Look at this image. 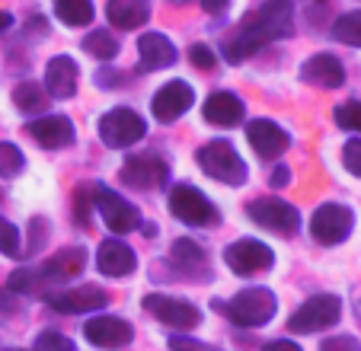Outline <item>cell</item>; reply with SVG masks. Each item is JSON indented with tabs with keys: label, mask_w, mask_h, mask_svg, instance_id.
<instances>
[{
	"label": "cell",
	"mask_w": 361,
	"mask_h": 351,
	"mask_svg": "<svg viewBox=\"0 0 361 351\" xmlns=\"http://www.w3.org/2000/svg\"><path fill=\"white\" fill-rule=\"evenodd\" d=\"M291 16H294L291 0H266L259 10H252L240 23L237 35L224 42V58L231 64H240L250 54L259 51L262 45L281 39V35H291Z\"/></svg>",
	"instance_id": "cell-1"
},
{
	"label": "cell",
	"mask_w": 361,
	"mask_h": 351,
	"mask_svg": "<svg viewBox=\"0 0 361 351\" xmlns=\"http://www.w3.org/2000/svg\"><path fill=\"white\" fill-rule=\"evenodd\" d=\"M195 160L212 179H218L224 185H243L246 176H250L243 156L237 154V147L231 141H208L204 147H198Z\"/></svg>",
	"instance_id": "cell-2"
},
{
	"label": "cell",
	"mask_w": 361,
	"mask_h": 351,
	"mask_svg": "<svg viewBox=\"0 0 361 351\" xmlns=\"http://www.w3.org/2000/svg\"><path fill=\"white\" fill-rule=\"evenodd\" d=\"M342 319V300L336 294H314L307 297L298 310L288 319V329L298 332V335H307V332H320L329 329Z\"/></svg>",
	"instance_id": "cell-3"
},
{
	"label": "cell",
	"mask_w": 361,
	"mask_h": 351,
	"mask_svg": "<svg viewBox=\"0 0 361 351\" xmlns=\"http://www.w3.org/2000/svg\"><path fill=\"white\" fill-rule=\"evenodd\" d=\"M275 310H279V300H275V294L269 288H243L227 304V316L237 326H243V329L266 326L275 316Z\"/></svg>",
	"instance_id": "cell-4"
},
{
	"label": "cell",
	"mask_w": 361,
	"mask_h": 351,
	"mask_svg": "<svg viewBox=\"0 0 361 351\" xmlns=\"http://www.w3.org/2000/svg\"><path fill=\"white\" fill-rule=\"evenodd\" d=\"M170 214L176 221L189 223V227H214L221 221L218 208H214L195 185H173L170 192Z\"/></svg>",
	"instance_id": "cell-5"
},
{
	"label": "cell",
	"mask_w": 361,
	"mask_h": 351,
	"mask_svg": "<svg viewBox=\"0 0 361 351\" xmlns=\"http://www.w3.org/2000/svg\"><path fill=\"white\" fill-rule=\"evenodd\" d=\"M246 214H250V221H256L259 227L272 230L279 237H294L300 230V211L281 198H252L246 204Z\"/></svg>",
	"instance_id": "cell-6"
},
{
	"label": "cell",
	"mask_w": 361,
	"mask_h": 351,
	"mask_svg": "<svg viewBox=\"0 0 361 351\" xmlns=\"http://www.w3.org/2000/svg\"><path fill=\"white\" fill-rule=\"evenodd\" d=\"M352 227H355V214L345 208V204H336V202L320 204V208L314 211V217H310V237H314L320 246L345 243Z\"/></svg>",
	"instance_id": "cell-7"
},
{
	"label": "cell",
	"mask_w": 361,
	"mask_h": 351,
	"mask_svg": "<svg viewBox=\"0 0 361 351\" xmlns=\"http://www.w3.org/2000/svg\"><path fill=\"white\" fill-rule=\"evenodd\" d=\"M144 135H147V125H144V118L135 109L118 106L99 118V137H102V144H109V147H118V150L131 147V144H137Z\"/></svg>",
	"instance_id": "cell-8"
},
{
	"label": "cell",
	"mask_w": 361,
	"mask_h": 351,
	"mask_svg": "<svg viewBox=\"0 0 361 351\" xmlns=\"http://www.w3.org/2000/svg\"><path fill=\"white\" fill-rule=\"evenodd\" d=\"M93 208L102 214V221L112 233H131V230L141 227V211L106 185H93Z\"/></svg>",
	"instance_id": "cell-9"
},
{
	"label": "cell",
	"mask_w": 361,
	"mask_h": 351,
	"mask_svg": "<svg viewBox=\"0 0 361 351\" xmlns=\"http://www.w3.org/2000/svg\"><path fill=\"white\" fill-rule=\"evenodd\" d=\"M144 310L150 313V316H157L164 326H170V329H195L198 323H202V310H198L195 304H189V300L183 297H170V294H147L144 297Z\"/></svg>",
	"instance_id": "cell-10"
},
{
	"label": "cell",
	"mask_w": 361,
	"mask_h": 351,
	"mask_svg": "<svg viewBox=\"0 0 361 351\" xmlns=\"http://www.w3.org/2000/svg\"><path fill=\"white\" fill-rule=\"evenodd\" d=\"M45 297H48V307L55 313H64V316L93 313L109 304V294H106L99 284H80V288H71V290H51Z\"/></svg>",
	"instance_id": "cell-11"
},
{
	"label": "cell",
	"mask_w": 361,
	"mask_h": 351,
	"mask_svg": "<svg viewBox=\"0 0 361 351\" xmlns=\"http://www.w3.org/2000/svg\"><path fill=\"white\" fill-rule=\"evenodd\" d=\"M166 179H170V166H166V160H160V156L137 154L122 163V183L131 185V189H141V192L164 189Z\"/></svg>",
	"instance_id": "cell-12"
},
{
	"label": "cell",
	"mask_w": 361,
	"mask_h": 351,
	"mask_svg": "<svg viewBox=\"0 0 361 351\" xmlns=\"http://www.w3.org/2000/svg\"><path fill=\"white\" fill-rule=\"evenodd\" d=\"M224 262L233 275H256V271L272 269L275 252L259 240H237L224 250Z\"/></svg>",
	"instance_id": "cell-13"
},
{
	"label": "cell",
	"mask_w": 361,
	"mask_h": 351,
	"mask_svg": "<svg viewBox=\"0 0 361 351\" xmlns=\"http://www.w3.org/2000/svg\"><path fill=\"white\" fill-rule=\"evenodd\" d=\"M192 102H195V93H192V87L185 80H170L164 83V87L154 93V99H150V112H154V118L164 125L176 122L179 115H185L192 109Z\"/></svg>",
	"instance_id": "cell-14"
},
{
	"label": "cell",
	"mask_w": 361,
	"mask_h": 351,
	"mask_svg": "<svg viewBox=\"0 0 361 351\" xmlns=\"http://www.w3.org/2000/svg\"><path fill=\"white\" fill-rule=\"evenodd\" d=\"M83 335H87V342L96 345V348L116 351V348H125V345L135 338V329H131V323H125V319L102 313V316H93L83 323Z\"/></svg>",
	"instance_id": "cell-15"
},
{
	"label": "cell",
	"mask_w": 361,
	"mask_h": 351,
	"mask_svg": "<svg viewBox=\"0 0 361 351\" xmlns=\"http://www.w3.org/2000/svg\"><path fill=\"white\" fill-rule=\"evenodd\" d=\"M246 141L252 144V150H256L262 160H275V156L285 154L288 144H291L285 128H279L272 118H256V122L246 125Z\"/></svg>",
	"instance_id": "cell-16"
},
{
	"label": "cell",
	"mask_w": 361,
	"mask_h": 351,
	"mask_svg": "<svg viewBox=\"0 0 361 351\" xmlns=\"http://www.w3.org/2000/svg\"><path fill=\"white\" fill-rule=\"evenodd\" d=\"M202 115H204V122L214 125V128H233V125L243 122L246 106H243V99H240L237 93L218 90V93H212L208 99H204Z\"/></svg>",
	"instance_id": "cell-17"
},
{
	"label": "cell",
	"mask_w": 361,
	"mask_h": 351,
	"mask_svg": "<svg viewBox=\"0 0 361 351\" xmlns=\"http://www.w3.org/2000/svg\"><path fill=\"white\" fill-rule=\"evenodd\" d=\"M300 77L320 90H336L345 83V68H342V61L336 54L323 51V54H314V58H307V61L300 64Z\"/></svg>",
	"instance_id": "cell-18"
},
{
	"label": "cell",
	"mask_w": 361,
	"mask_h": 351,
	"mask_svg": "<svg viewBox=\"0 0 361 351\" xmlns=\"http://www.w3.org/2000/svg\"><path fill=\"white\" fill-rule=\"evenodd\" d=\"M96 269H99L102 275L125 278L137 269V256L131 252V246L122 243V240H102L99 252H96Z\"/></svg>",
	"instance_id": "cell-19"
},
{
	"label": "cell",
	"mask_w": 361,
	"mask_h": 351,
	"mask_svg": "<svg viewBox=\"0 0 361 351\" xmlns=\"http://www.w3.org/2000/svg\"><path fill=\"white\" fill-rule=\"evenodd\" d=\"M29 135L48 150L68 147L74 144V125H71L68 115H45V118H35L29 122Z\"/></svg>",
	"instance_id": "cell-20"
},
{
	"label": "cell",
	"mask_w": 361,
	"mask_h": 351,
	"mask_svg": "<svg viewBox=\"0 0 361 351\" xmlns=\"http://www.w3.org/2000/svg\"><path fill=\"white\" fill-rule=\"evenodd\" d=\"M45 93L55 99H71L77 93V64L68 54H55L45 68Z\"/></svg>",
	"instance_id": "cell-21"
},
{
	"label": "cell",
	"mask_w": 361,
	"mask_h": 351,
	"mask_svg": "<svg viewBox=\"0 0 361 351\" xmlns=\"http://www.w3.org/2000/svg\"><path fill=\"white\" fill-rule=\"evenodd\" d=\"M137 54H141V70H160L176 61V45L164 32H144L137 39Z\"/></svg>",
	"instance_id": "cell-22"
},
{
	"label": "cell",
	"mask_w": 361,
	"mask_h": 351,
	"mask_svg": "<svg viewBox=\"0 0 361 351\" xmlns=\"http://www.w3.org/2000/svg\"><path fill=\"white\" fill-rule=\"evenodd\" d=\"M87 269V252L80 250V246H68V250L55 252V256L48 259L45 265H42V275H45L48 284H61V281H71V278H77L80 271Z\"/></svg>",
	"instance_id": "cell-23"
},
{
	"label": "cell",
	"mask_w": 361,
	"mask_h": 351,
	"mask_svg": "<svg viewBox=\"0 0 361 351\" xmlns=\"http://www.w3.org/2000/svg\"><path fill=\"white\" fill-rule=\"evenodd\" d=\"M106 16L118 29H141L150 20V0H109Z\"/></svg>",
	"instance_id": "cell-24"
},
{
	"label": "cell",
	"mask_w": 361,
	"mask_h": 351,
	"mask_svg": "<svg viewBox=\"0 0 361 351\" xmlns=\"http://www.w3.org/2000/svg\"><path fill=\"white\" fill-rule=\"evenodd\" d=\"M170 262L176 265L183 275H204V271H212L208 256H204V250L195 240H176L170 250Z\"/></svg>",
	"instance_id": "cell-25"
},
{
	"label": "cell",
	"mask_w": 361,
	"mask_h": 351,
	"mask_svg": "<svg viewBox=\"0 0 361 351\" xmlns=\"http://www.w3.org/2000/svg\"><path fill=\"white\" fill-rule=\"evenodd\" d=\"M48 288H51V284L45 281V275L32 271V269H16L13 275L7 278V290L10 294H23V297H29V294H48Z\"/></svg>",
	"instance_id": "cell-26"
},
{
	"label": "cell",
	"mask_w": 361,
	"mask_h": 351,
	"mask_svg": "<svg viewBox=\"0 0 361 351\" xmlns=\"http://www.w3.org/2000/svg\"><path fill=\"white\" fill-rule=\"evenodd\" d=\"M13 106L20 109V112H26V115H35V112H42V109L48 106V93L39 87V83L23 80V83H16L13 87Z\"/></svg>",
	"instance_id": "cell-27"
},
{
	"label": "cell",
	"mask_w": 361,
	"mask_h": 351,
	"mask_svg": "<svg viewBox=\"0 0 361 351\" xmlns=\"http://www.w3.org/2000/svg\"><path fill=\"white\" fill-rule=\"evenodd\" d=\"M55 13L64 26H87L93 23V4L90 0H55Z\"/></svg>",
	"instance_id": "cell-28"
},
{
	"label": "cell",
	"mask_w": 361,
	"mask_h": 351,
	"mask_svg": "<svg viewBox=\"0 0 361 351\" xmlns=\"http://www.w3.org/2000/svg\"><path fill=\"white\" fill-rule=\"evenodd\" d=\"M83 48H87L93 58H99V61H112L118 54V42L112 32H106V29H93V32L83 39Z\"/></svg>",
	"instance_id": "cell-29"
},
{
	"label": "cell",
	"mask_w": 361,
	"mask_h": 351,
	"mask_svg": "<svg viewBox=\"0 0 361 351\" xmlns=\"http://www.w3.org/2000/svg\"><path fill=\"white\" fill-rule=\"evenodd\" d=\"M333 39L336 42H345V45L361 48V10L342 13L339 20L333 23Z\"/></svg>",
	"instance_id": "cell-30"
},
{
	"label": "cell",
	"mask_w": 361,
	"mask_h": 351,
	"mask_svg": "<svg viewBox=\"0 0 361 351\" xmlns=\"http://www.w3.org/2000/svg\"><path fill=\"white\" fill-rule=\"evenodd\" d=\"M23 166H26L23 150L16 147V144H10V141H0V176H4V179H10V176L23 173Z\"/></svg>",
	"instance_id": "cell-31"
},
{
	"label": "cell",
	"mask_w": 361,
	"mask_h": 351,
	"mask_svg": "<svg viewBox=\"0 0 361 351\" xmlns=\"http://www.w3.org/2000/svg\"><path fill=\"white\" fill-rule=\"evenodd\" d=\"M336 125L345 131H361V102H345V106H339L333 112Z\"/></svg>",
	"instance_id": "cell-32"
},
{
	"label": "cell",
	"mask_w": 361,
	"mask_h": 351,
	"mask_svg": "<svg viewBox=\"0 0 361 351\" xmlns=\"http://www.w3.org/2000/svg\"><path fill=\"white\" fill-rule=\"evenodd\" d=\"M0 252L10 259L23 256L20 252V230H16L10 221H4V217H0Z\"/></svg>",
	"instance_id": "cell-33"
},
{
	"label": "cell",
	"mask_w": 361,
	"mask_h": 351,
	"mask_svg": "<svg viewBox=\"0 0 361 351\" xmlns=\"http://www.w3.org/2000/svg\"><path fill=\"white\" fill-rule=\"evenodd\" d=\"M32 351H77V348L71 338L61 335V332H42V335L35 338Z\"/></svg>",
	"instance_id": "cell-34"
},
{
	"label": "cell",
	"mask_w": 361,
	"mask_h": 351,
	"mask_svg": "<svg viewBox=\"0 0 361 351\" xmlns=\"http://www.w3.org/2000/svg\"><path fill=\"white\" fill-rule=\"evenodd\" d=\"M90 211H93V185H80L74 192V214L80 223L90 221Z\"/></svg>",
	"instance_id": "cell-35"
},
{
	"label": "cell",
	"mask_w": 361,
	"mask_h": 351,
	"mask_svg": "<svg viewBox=\"0 0 361 351\" xmlns=\"http://www.w3.org/2000/svg\"><path fill=\"white\" fill-rule=\"evenodd\" d=\"M342 166L352 176H361V141L358 137L345 141V147H342Z\"/></svg>",
	"instance_id": "cell-36"
},
{
	"label": "cell",
	"mask_w": 361,
	"mask_h": 351,
	"mask_svg": "<svg viewBox=\"0 0 361 351\" xmlns=\"http://www.w3.org/2000/svg\"><path fill=\"white\" fill-rule=\"evenodd\" d=\"M320 351H361V342L355 335H329L320 342Z\"/></svg>",
	"instance_id": "cell-37"
},
{
	"label": "cell",
	"mask_w": 361,
	"mask_h": 351,
	"mask_svg": "<svg viewBox=\"0 0 361 351\" xmlns=\"http://www.w3.org/2000/svg\"><path fill=\"white\" fill-rule=\"evenodd\" d=\"M189 61L195 64L198 70H212L214 68V51L208 45H202V42H198V45L189 48Z\"/></svg>",
	"instance_id": "cell-38"
},
{
	"label": "cell",
	"mask_w": 361,
	"mask_h": 351,
	"mask_svg": "<svg viewBox=\"0 0 361 351\" xmlns=\"http://www.w3.org/2000/svg\"><path fill=\"white\" fill-rule=\"evenodd\" d=\"M170 348H173V351H212L208 345L192 342L189 335H173V338H170Z\"/></svg>",
	"instance_id": "cell-39"
},
{
	"label": "cell",
	"mask_w": 361,
	"mask_h": 351,
	"mask_svg": "<svg viewBox=\"0 0 361 351\" xmlns=\"http://www.w3.org/2000/svg\"><path fill=\"white\" fill-rule=\"evenodd\" d=\"M262 351H304L298 342H291V338H275V342H269Z\"/></svg>",
	"instance_id": "cell-40"
},
{
	"label": "cell",
	"mask_w": 361,
	"mask_h": 351,
	"mask_svg": "<svg viewBox=\"0 0 361 351\" xmlns=\"http://www.w3.org/2000/svg\"><path fill=\"white\" fill-rule=\"evenodd\" d=\"M288 183H291V169H288V166H275L272 169V185H275V189H281V185H288Z\"/></svg>",
	"instance_id": "cell-41"
},
{
	"label": "cell",
	"mask_w": 361,
	"mask_h": 351,
	"mask_svg": "<svg viewBox=\"0 0 361 351\" xmlns=\"http://www.w3.org/2000/svg\"><path fill=\"white\" fill-rule=\"evenodd\" d=\"M202 7L208 10V13L218 16V13H224V10H227V0H202Z\"/></svg>",
	"instance_id": "cell-42"
},
{
	"label": "cell",
	"mask_w": 361,
	"mask_h": 351,
	"mask_svg": "<svg viewBox=\"0 0 361 351\" xmlns=\"http://www.w3.org/2000/svg\"><path fill=\"white\" fill-rule=\"evenodd\" d=\"M10 300H13V297H10V290H0V310L16 313V310H20V307H13V304H10Z\"/></svg>",
	"instance_id": "cell-43"
},
{
	"label": "cell",
	"mask_w": 361,
	"mask_h": 351,
	"mask_svg": "<svg viewBox=\"0 0 361 351\" xmlns=\"http://www.w3.org/2000/svg\"><path fill=\"white\" fill-rule=\"evenodd\" d=\"M10 23H13V16L0 10V32H4V29H10Z\"/></svg>",
	"instance_id": "cell-44"
},
{
	"label": "cell",
	"mask_w": 361,
	"mask_h": 351,
	"mask_svg": "<svg viewBox=\"0 0 361 351\" xmlns=\"http://www.w3.org/2000/svg\"><path fill=\"white\" fill-rule=\"evenodd\" d=\"M144 227V237H154V233H157V227H154V223H141Z\"/></svg>",
	"instance_id": "cell-45"
},
{
	"label": "cell",
	"mask_w": 361,
	"mask_h": 351,
	"mask_svg": "<svg viewBox=\"0 0 361 351\" xmlns=\"http://www.w3.org/2000/svg\"><path fill=\"white\" fill-rule=\"evenodd\" d=\"M7 351H23V348H7Z\"/></svg>",
	"instance_id": "cell-46"
}]
</instances>
